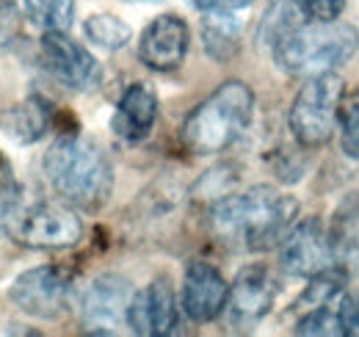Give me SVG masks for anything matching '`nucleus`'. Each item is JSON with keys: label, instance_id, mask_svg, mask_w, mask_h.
I'll return each mask as SVG.
<instances>
[{"label": "nucleus", "instance_id": "obj_8", "mask_svg": "<svg viewBox=\"0 0 359 337\" xmlns=\"http://www.w3.org/2000/svg\"><path fill=\"white\" fill-rule=\"evenodd\" d=\"M329 265H334V260H332V249H329L326 224L318 216L296 221L279 244V268L287 277L310 279Z\"/></svg>", "mask_w": 359, "mask_h": 337}, {"label": "nucleus", "instance_id": "obj_21", "mask_svg": "<svg viewBox=\"0 0 359 337\" xmlns=\"http://www.w3.org/2000/svg\"><path fill=\"white\" fill-rule=\"evenodd\" d=\"M346 285H348V268L346 265H329V268L318 271L315 277H310L307 291L302 293L299 304H307V307L329 304L332 298H337L346 291Z\"/></svg>", "mask_w": 359, "mask_h": 337}, {"label": "nucleus", "instance_id": "obj_27", "mask_svg": "<svg viewBox=\"0 0 359 337\" xmlns=\"http://www.w3.org/2000/svg\"><path fill=\"white\" fill-rule=\"evenodd\" d=\"M17 34H20V14H17V6L8 3V0H0V50L14 42Z\"/></svg>", "mask_w": 359, "mask_h": 337}, {"label": "nucleus", "instance_id": "obj_15", "mask_svg": "<svg viewBox=\"0 0 359 337\" xmlns=\"http://www.w3.org/2000/svg\"><path fill=\"white\" fill-rule=\"evenodd\" d=\"M158 119V97L147 84H133L116 103L111 127L125 141H144Z\"/></svg>", "mask_w": 359, "mask_h": 337}, {"label": "nucleus", "instance_id": "obj_23", "mask_svg": "<svg viewBox=\"0 0 359 337\" xmlns=\"http://www.w3.org/2000/svg\"><path fill=\"white\" fill-rule=\"evenodd\" d=\"M340 147L348 158L359 161V100L340 111Z\"/></svg>", "mask_w": 359, "mask_h": 337}, {"label": "nucleus", "instance_id": "obj_3", "mask_svg": "<svg viewBox=\"0 0 359 337\" xmlns=\"http://www.w3.org/2000/svg\"><path fill=\"white\" fill-rule=\"evenodd\" d=\"M359 50V31L348 22H310L299 20L271 42V55L287 75L310 78L334 72Z\"/></svg>", "mask_w": 359, "mask_h": 337}, {"label": "nucleus", "instance_id": "obj_29", "mask_svg": "<svg viewBox=\"0 0 359 337\" xmlns=\"http://www.w3.org/2000/svg\"><path fill=\"white\" fill-rule=\"evenodd\" d=\"M125 3H158V0H125Z\"/></svg>", "mask_w": 359, "mask_h": 337}, {"label": "nucleus", "instance_id": "obj_4", "mask_svg": "<svg viewBox=\"0 0 359 337\" xmlns=\"http://www.w3.org/2000/svg\"><path fill=\"white\" fill-rule=\"evenodd\" d=\"M255 119V91L243 81H226L202 100L182 125V141L194 155L229 150Z\"/></svg>", "mask_w": 359, "mask_h": 337}, {"label": "nucleus", "instance_id": "obj_20", "mask_svg": "<svg viewBox=\"0 0 359 337\" xmlns=\"http://www.w3.org/2000/svg\"><path fill=\"white\" fill-rule=\"evenodd\" d=\"M83 34H86L89 42H94L102 50H119L133 37L130 25L119 17H114V14H91L83 22Z\"/></svg>", "mask_w": 359, "mask_h": 337}, {"label": "nucleus", "instance_id": "obj_18", "mask_svg": "<svg viewBox=\"0 0 359 337\" xmlns=\"http://www.w3.org/2000/svg\"><path fill=\"white\" fill-rule=\"evenodd\" d=\"M47 122H50L47 105L42 100L31 97V100L14 105V108L3 117L0 127H3V133H6L8 138H14L17 144H34V141H39V138L45 136Z\"/></svg>", "mask_w": 359, "mask_h": 337}, {"label": "nucleus", "instance_id": "obj_7", "mask_svg": "<svg viewBox=\"0 0 359 337\" xmlns=\"http://www.w3.org/2000/svg\"><path fill=\"white\" fill-rule=\"evenodd\" d=\"M8 298L20 312L31 318L55 321L72 304V279L55 265H36L14 279Z\"/></svg>", "mask_w": 359, "mask_h": 337}, {"label": "nucleus", "instance_id": "obj_16", "mask_svg": "<svg viewBox=\"0 0 359 337\" xmlns=\"http://www.w3.org/2000/svg\"><path fill=\"white\" fill-rule=\"evenodd\" d=\"M326 232H329V249L334 265H346L351 271V263L359 257V205L346 202L334 213Z\"/></svg>", "mask_w": 359, "mask_h": 337}, {"label": "nucleus", "instance_id": "obj_26", "mask_svg": "<svg viewBox=\"0 0 359 337\" xmlns=\"http://www.w3.org/2000/svg\"><path fill=\"white\" fill-rule=\"evenodd\" d=\"M337 318H340V332L348 337H359V291L346 293L340 307H337Z\"/></svg>", "mask_w": 359, "mask_h": 337}, {"label": "nucleus", "instance_id": "obj_2", "mask_svg": "<svg viewBox=\"0 0 359 337\" xmlns=\"http://www.w3.org/2000/svg\"><path fill=\"white\" fill-rule=\"evenodd\" d=\"M45 177L61 202L75 211H100L114 191L108 155L83 136H61L45 152Z\"/></svg>", "mask_w": 359, "mask_h": 337}, {"label": "nucleus", "instance_id": "obj_17", "mask_svg": "<svg viewBox=\"0 0 359 337\" xmlns=\"http://www.w3.org/2000/svg\"><path fill=\"white\" fill-rule=\"evenodd\" d=\"M202 44L210 58L229 61L241 50V22L232 17V11H208L202 22Z\"/></svg>", "mask_w": 359, "mask_h": 337}, {"label": "nucleus", "instance_id": "obj_12", "mask_svg": "<svg viewBox=\"0 0 359 337\" xmlns=\"http://www.w3.org/2000/svg\"><path fill=\"white\" fill-rule=\"evenodd\" d=\"M226 293H229V285L224 282L222 271L205 260H194L182 277L180 307L191 321L210 324L224 312Z\"/></svg>", "mask_w": 359, "mask_h": 337}, {"label": "nucleus", "instance_id": "obj_24", "mask_svg": "<svg viewBox=\"0 0 359 337\" xmlns=\"http://www.w3.org/2000/svg\"><path fill=\"white\" fill-rule=\"evenodd\" d=\"M299 14L310 22H332L343 14L346 0H293Z\"/></svg>", "mask_w": 359, "mask_h": 337}, {"label": "nucleus", "instance_id": "obj_5", "mask_svg": "<svg viewBox=\"0 0 359 337\" xmlns=\"http://www.w3.org/2000/svg\"><path fill=\"white\" fill-rule=\"evenodd\" d=\"M343 103V78L337 72L310 75L293 97L287 127L299 147L320 150L332 141L340 127V105Z\"/></svg>", "mask_w": 359, "mask_h": 337}, {"label": "nucleus", "instance_id": "obj_6", "mask_svg": "<svg viewBox=\"0 0 359 337\" xmlns=\"http://www.w3.org/2000/svg\"><path fill=\"white\" fill-rule=\"evenodd\" d=\"M8 238L28 249H69L83 238V221L67 202H36L17 213Z\"/></svg>", "mask_w": 359, "mask_h": 337}, {"label": "nucleus", "instance_id": "obj_11", "mask_svg": "<svg viewBox=\"0 0 359 337\" xmlns=\"http://www.w3.org/2000/svg\"><path fill=\"white\" fill-rule=\"evenodd\" d=\"M128 326L144 337H166L177 332L180 304L166 279H155L135 291L128 307Z\"/></svg>", "mask_w": 359, "mask_h": 337}, {"label": "nucleus", "instance_id": "obj_28", "mask_svg": "<svg viewBox=\"0 0 359 337\" xmlns=\"http://www.w3.org/2000/svg\"><path fill=\"white\" fill-rule=\"evenodd\" d=\"M255 0H194V6L199 11H238V8H246L252 6Z\"/></svg>", "mask_w": 359, "mask_h": 337}, {"label": "nucleus", "instance_id": "obj_13", "mask_svg": "<svg viewBox=\"0 0 359 337\" xmlns=\"http://www.w3.org/2000/svg\"><path fill=\"white\" fill-rule=\"evenodd\" d=\"M42 61L58 81L69 88H89L100 78V67L83 44L67 37V31H45L42 42Z\"/></svg>", "mask_w": 359, "mask_h": 337}, {"label": "nucleus", "instance_id": "obj_14", "mask_svg": "<svg viewBox=\"0 0 359 337\" xmlns=\"http://www.w3.org/2000/svg\"><path fill=\"white\" fill-rule=\"evenodd\" d=\"M188 44H191L188 25L175 14H163L144 28L138 39V58L144 61V67L155 72H172L185 61Z\"/></svg>", "mask_w": 359, "mask_h": 337}, {"label": "nucleus", "instance_id": "obj_22", "mask_svg": "<svg viewBox=\"0 0 359 337\" xmlns=\"http://www.w3.org/2000/svg\"><path fill=\"white\" fill-rule=\"evenodd\" d=\"M296 335H310V337L343 335V332H340V318H337V312L329 310L326 304H318L313 312H307V315L296 324Z\"/></svg>", "mask_w": 359, "mask_h": 337}, {"label": "nucleus", "instance_id": "obj_10", "mask_svg": "<svg viewBox=\"0 0 359 337\" xmlns=\"http://www.w3.org/2000/svg\"><path fill=\"white\" fill-rule=\"evenodd\" d=\"M133 298V288L119 274H102L91 282L81 301L83 326L97 335H111L116 326L128 324V307Z\"/></svg>", "mask_w": 359, "mask_h": 337}, {"label": "nucleus", "instance_id": "obj_25", "mask_svg": "<svg viewBox=\"0 0 359 337\" xmlns=\"http://www.w3.org/2000/svg\"><path fill=\"white\" fill-rule=\"evenodd\" d=\"M22 211V199L17 188H0V238H8V230L17 218V213Z\"/></svg>", "mask_w": 359, "mask_h": 337}, {"label": "nucleus", "instance_id": "obj_1", "mask_svg": "<svg viewBox=\"0 0 359 337\" xmlns=\"http://www.w3.org/2000/svg\"><path fill=\"white\" fill-rule=\"evenodd\" d=\"M299 221V199L269 185L224 197L210 211V232L235 252H269Z\"/></svg>", "mask_w": 359, "mask_h": 337}, {"label": "nucleus", "instance_id": "obj_9", "mask_svg": "<svg viewBox=\"0 0 359 337\" xmlns=\"http://www.w3.org/2000/svg\"><path fill=\"white\" fill-rule=\"evenodd\" d=\"M279 282L266 265H246L229 293H226V318L235 329H252L257 326L276 304Z\"/></svg>", "mask_w": 359, "mask_h": 337}, {"label": "nucleus", "instance_id": "obj_19", "mask_svg": "<svg viewBox=\"0 0 359 337\" xmlns=\"http://www.w3.org/2000/svg\"><path fill=\"white\" fill-rule=\"evenodd\" d=\"M25 17L45 31H67L75 17V0H22Z\"/></svg>", "mask_w": 359, "mask_h": 337}]
</instances>
